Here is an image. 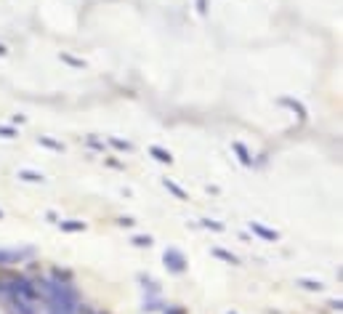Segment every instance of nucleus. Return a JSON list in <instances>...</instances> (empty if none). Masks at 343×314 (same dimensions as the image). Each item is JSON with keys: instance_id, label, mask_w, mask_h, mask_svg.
Instances as JSON below:
<instances>
[{"instance_id": "5701e85b", "label": "nucleus", "mask_w": 343, "mask_h": 314, "mask_svg": "<svg viewBox=\"0 0 343 314\" xmlns=\"http://www.w3.org/2000/svg\"><path fill=\"white\" fill-rule=\"evenodd\" d=\"M0 218H3V211H0Z\"/></svg>"}, {"instance_id": "4be33fe9", "label": "nucleus", "mask_w": 343, "mask_h": 314, "mask_svg": "<svg viewBox=\"0 0 343 314\" xmlns=\"http://www.w3.org/2000/svg\"><path fill=\"white\" fill-rule=\"evenodd\" d=\"M170 314H184V311H181V309H173V311H170Z\"/></svg>"}, {"instance_id": "0eeeda50", "label": "nucleus", "mask_w": 343, "mask_h": 314, "mask_svg": "<svg viewBox=\"0 0 343 314\" xmlns=\"http://www.w3.org/2000/svg\"><path fill=\"white\" fill-rule=\"evenodd\" d=\"M210 255H213V259H218V261H223V264H232V266L240 264L237 255L229 253V250H223V248H210Z\"/></svg>"}, {"instance_id": "7ed1b4c3", "label": "nucleus", "mask_w": 343, "mask_h": 314, "mask_svg": "<svg viewBox=\"0 0 343 314\" xmlns=\"http://www.w3.org/2000/svg\"><path fill=\"white\" fill-rule=\"evenodd\" d=\"M279 104H282V107H288L290 112H295V118H298L301 123H303V120H309V112H306V107H303V104H301L298 99L282 96V99H279Z\"/></svg>"}, {"instance_id": "f03ea898", "label": "nucleus", "mask_w": 343, "mask_h": 314, "mask_svg": "<svg viewBox=\"0 0 343 314\" xmlns=\"http://www.w3.org/2000/svg\"><path fill=\"white\" fill-rule=\"evenodd\" d=\"M250 232H253V235H258L261 240H266V242H277V240H279V232L264 226L261 221H250Z\"/></svg>"}, {"instance_id": "39448f33", "label": "nucleus", "mask_w": 343, "mask_h": 314, "mask_svg": "<svg viewBox=\"0 0 343 314\" xmlns=\"http://www.w3.org/2000/svg\"><path fill=\"white\" fill-rule=\"evenodd\" d=\"M11 309H14V314H35V301L11 298Z\"/></svg>"}, {"instance_id": "dca6fc26", "label": "nucleus", "mask_w": 343, "mask_h": 314, "mask_svg": "<svg viewBox=\"0 0 343 314\" xmlns=\"http://www.w3.org/2000/svg\"><path fill=\"white\" fill-rule=\"evenodd\" d=\"M199 226L213 229V232H223V229H226V226L221 224V221H213V218H203V221H199Z\"/></svg>"}, {"instance_id": "f8f14e48", "label": "nucleus", "mask_w": 343, "mask_h": 314, "mask_svg": "<svg viewBox=\"0 0 343 314\" xmlns=\"http://www.w3.org/2000/svg\"><path fill=\"white\" fill-rule=\"evenodd\" d=\"M38 144H40V147L53 149V152H64V144H62V141H56V138H48V136H38Z\"/></svg>"}, {"instance_id": "2eb2a0df", "label": "nucleus", "mask_w": 343, "mask_h": 314, "mask_svg": "<svg viewBox=\"0 0 343 314\" xmlns=\"http://www.w3.org/2000/svg\"><path fill=\"white\" fill-rule=\"evenodd\" d=\"M59 59H62L64 64H69V67H75V69H82V67H85V62H82V59H75V56H69V53H62Z\"/></svg>"}, {"instance_id": "ddd939ff", "label": "nucleus", "mask_w": 343, "mask_h": 314, "mask_svg": "<svg viewBox=\"0 0 343 314\" xmlns=\"http://www.w3.org/2000/svg\"><path fill=\"white\" fill-rule=\"evenodd\" d=\"M295 285H298V288H303V290H317V293L325 288L319 280H306V277H301V280H295Z\"/></svg>"}, {"instance_id": "4468645a", "label": "nucleus", "mask_w": 343, "mask_h": 314, "mask_svg": "<svg viewBox=\"0 0 343 314\" xmlns=\"http://www.w3.org/2000/svg\"><path fill=\"white\" fill-rule=\"evenodd\" d=\"M109 144H112L115 149H120V152H131V149H133L131 141H123V138H117V136H109Z\"/></svg>"}, {"instance_id": "aec40b11", "label": "nucleus", "mask_w": 343, "mask_h": 314, "mask_svg": "<svg viewBox=\"0 0 343 314\" xmlns=\"http://www.w3.org/2000/svg\"><path fill=\"white\" fill-rule=\"evenodd\" d=\"M88 144H91L93 149H104V144H101V141H96V138H88Z\"/></svg>"}, {"instance_id": "9d476101", "label": "nucleus", "mask_w": 343, "mask_h": 314, "mask_svg": "<svg viewBox=\"0 0 343 314\" xmlns=\"http://www.w3.org/2000/svg\"><path fill=\"white\" fill-rule=\"evenodd\" d=\"M59 229L62 232H85V221H77V218H69V221H59Z\"/></svg>"}, {"instance_id": "f257e3e1", "label": "nucleus", "mask_w": 343, "mask_h": 314, "mask_svg": "<svg viewBox=\"0 0 343 314\" xmlns=\"http://www.w3.org/2000/svg\"><path fill=\"white\" fill-rule=\"evenodd\" d=\"M162 261H165V266H168V272H173V274H184L186 272V255L179 248H168L162 253Z\"/></svg>"}, {"instance_id": "423d86ee", "label": "nucleus", "mask_w": 343, "mask_h": 314, "mask_svg": "<svg viewBox=\"0 0 343 314\" xmlns=\"http://www.w3.org/2000/svg\"><path fill=\"white\" fill-rule=\"evenodd\" d=\"M232 149H234V155H237V160L242 162L245 168L253 165V157H250V152H247V147H245L242 141H232Z\"/></svg>"}, {"instance_id": "a211bd4d", "label": "nucleus", "mask_w": 343, "mask_h": 314, "mask_svg": "<svg viewBox=\"0 0 343 314\" xmlns=\"http://www.w3.org/2000/svg\"><path fill=\"white\" fill-rule=\"evenodd\" d=\"M0 136H3V138H16L19 133H16L11 125H0Z\"/></svg>"}, {"instance_id": "20e7f679", "label": "nucleus", "mask_w": 343, "mask_h": 314, "mask_svg": "<svg viewBox=\"0 0 343 314\" xmlns=\"http://www.w3.org/2000/svg\"><path fill=\"white\" fill-rule=\"evenodd\" d=\"M27 255H32V248H27V250H0V264H16L21 259H27Z\"/></svg>"}, {"instance_id": "9b49d317", "label": "nucleus", "mask_w": 343, "mask_h": 314, "mask_svg": "<svg viewBox=\"0 0 343 314\" xmlns=\"http://www.w3.org/2000/svg\"><path fill=\"white\" fill-rule=\"evenodd\" d=\"M162 187L165 189H168L170 194H176V200H189V194L179 187V184H176V181H170V179H162Z\"/></svg>"}, {"instance_id": "412c9836", "label": "nucleus", "mask_w": 343, "mask_h": 314, "mask_svg": "<svg viewBox=\"0 0 343 314\" xmlns=\"http://www.w3.org/2000/svg\"><path fill=\"white\" fill-rule=\"evenodd\" d=\"M0 56H8V48H6L3 43H0Z\"/></svg>"}, {"instance_id": "f3484780", "label": "nucleus", "mask_w": 343, "mask_h": 314, "mask_svg": "<svg viewBox=\"0 0 343 314\" xmlns=\"http://www.w3.org/2000/svg\"><path fill=\"white\" fill-rule=\"evenodd\" d=\"M131 242H133L136 248H152V237L149 235H136Z\"/></svg>"}, {"instance_id": "6e6552de", "label": "nucleus", "mask_w": 343, "mask_h": 314, "mask_svg": "<svg viewBox=\"0 0 343 314\" xmlns=\"http://www.w3.org/2000/svg\"><path fill=\"white\" fill-rule=\"evenodd\" d=\"M149 155L155 157L157 162H162V165H170V162H173V155L168 152V149L157 147V144H152V147H149Z\"/></svg>"}, {"instance_id": "6ab92c4d", "label": "nucleus", "mask_w": 343, "mask_h": 314, "mask_svg": "<svg viewBox=\"0 0 343 314\" xmlns=\"http://www.w3.org/2000/svg\"><path fill=\"white\" fill-rule=\"evenodd\" d=\"M136 224V218H131V216H123L120 218V226H133Z\"/></svg>"}, {"instance_id": "1a4fd4ad", "label": "nucleus", "mask_w": 343, "mask_h": 314, "mask_svg": "<svg viewBox=\"0 0 343 314\" xmlns=\"http://www.w3.org/2000/svg\"><path fill=\"white\" fill-rule=\"evenodd\" d=\"M16 176L21 179V181H27V184H43L45 181V176L43 173H38V170H30V168H21Z\"/></svg>"}]
</instances>
